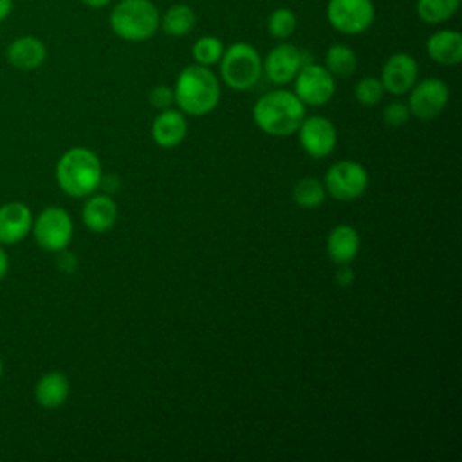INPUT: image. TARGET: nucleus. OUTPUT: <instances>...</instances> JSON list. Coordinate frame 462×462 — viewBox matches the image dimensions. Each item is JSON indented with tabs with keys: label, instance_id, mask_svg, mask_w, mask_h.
I'll list each match as a JSON object with an SVG mask.
<instances>
[{
	"label": "nucleus",
	"instance_id": "obj_6",
	"mask_svg": "<svg viewBox=\"0 0 462 462\" xmlns=\"http://www.w3.org/2000/svg\"><path fill=\"white\" fill-rule=\"evenodd\" d=\"M31 233L40 249L58 253L69 247L74 235V222L67 209L47 206L32 218Z\"/></svg>",
	"mask_w": 462,
	"mask_h": 462
},
{
	"label": "nucleus",
	"instance_id": "obj_5",
	"mask_svg": "<svg viewBox=\"0 0 462 462\" xmlns=\"http://www.w3.org/2000/svg\"><path fill=\"white\" fill-rule=\"evenodd\" d=\"M222 81L233 90H249L262 78V56L247 42H235L224 49L220 58Z\"/></svg>",
	"mask_w": 462,
	"mask_h": 462
},
{
	"label": "nucleus",
	"instance_id": "obj_11",
	"mask_svg": "<svg viewBox=\"0 0 462 462\" xmlns=\"http://www.w3.org/2000/svg\"><path fill=\"white\" fill-rule=\"evenodd\" d=\"M298 139L307 155L314 159H323L330 155L337 143V132L330 119L323 116L303 117L298 126Z\"/></svg>",
	"mask_w": 462,
	"mask_h": 462
},
{
	"label": "nucleus",
	"instance_id": "obj_27",
	"mask_svg": "<svg viewBox=\"0 0 462 462\" xmlns=\"http://www.w3.org/2000/svg\"><path fill=\"white\" fill-rule=\"evenodd\" d=\"M354 96L356 99L365 105V106H374L377 105L383 96H384V87L381 83L379 78H374V76H366L363 79H359L354 87Z\"/></svg>",
	"mask_w": 462,
	"mask_h": 462
},
{
	"label": "nucleus",
	"instance_id": "obj_20",
	"mask_svg": "<svg viewBox=\"0 0 462 462\" xmlns=\"http://www.w3.org/2000/svg\"><path fill=\"white\" fill-rule=\"evenodd\" d=\"M361 247V238L356 227L348 224H339L336 226L328 236H327V254L328 258L341 265V263H350Z\"/></svg>",
	"mask_w": 462,
	"mask_h": 462
},
{
	"label": "nucleus",
	"instance_id": "obj_30",
	"mask_svg": "<svg viewBox=\"0 0 462 462\" xmlns=\"http://www.w3.org/2000/svg\"><path fill=\"white\" fill-rule=\"evenodd\" d=\"M58 258H56V267L65 273V274H72L76 269H78V256L67 249L63 251H58L56 253Z\"/></svg>",
	"mask_w": 462,
	"mask_h": 462
},
{
	"label": "nucleus",
	"instance_id": "obj_15",
	"mask_svg": "<svg viewBox=\"0 0 462 462\" xmlns=\"http://www.w3.org/2000/svg\"><path fill=\"white\" fill-rule=\"evenodd\" d=\"M117 204L108 193L88 195L81 208V220L92 233H105L117 222Z\"/></svg>",
	"mask_w": 462,
	"mask_h": 462
},
{
	"label": "nucleus",
	"instance_id": "obj_32",
	"mask_svg": "<svg viewBox=\"0 0 462 462\" xmlns=\"http://www.w3.org/2000/svg\"><path fill=\"white\" fill-rule=\"evenodd\" d=\"M99 186L105 188L106 191H117L119 189V179L114 177V175H103Z\"/></svg>",
	"mask_w": 462,
	"mask_h": 462
},
{
	"label": "nucleus",
	"instance_id": "obj_9",
	"mask_svg": "<svg viewBox=\"0 0 462 462\" xmlns=\"http://www.w3.org/2000/svg\"><path fill=\"white\" fill-rule=\"evenodd\" d=\"M294 94L303 105L321 106L327 105L336 92V78L318 63H303L294 76Z\"/></svg>",
	"mask_w": 462,
	"mask_h": 462
},
{
	"label": "nucleus",
	"instance_id": "obj_16",
	"mask_svg": "<svg viewBox=\"0 0 462 462\" xmlns=\"http://www.w3.org/2000/svg\"><path fill=\"white\" fill-rule=\"evenodd\" d=\"M5 58L9 65L18 70H34L45 61L47 47L40 38L32 34L18 36L7 45Z\"/></svg>",
	"mask_w": 462,
	"mask_h": 462
},
{
	"label": "nucleus",
	"instance_id": "obj_13",
	"mask_svg": "<svg viewBox=\"0 0 462 462\" xmlns=\"http://www.w3.org/2000/svg\"><path fill=\"white\" fill-rule=\"evenodd\" d=\"M419 78V65L417 60L408 52H395L392 54L381 70V83L384 92L393 96L408 94L410 88L417 83Z\"/></svg>",
	"mask_w": 462,
	"mask_h": 462
},
{
	"label": "nucleus",
	"instance_id": "obj_29",
	"mask_svg": "<svg viewBox=\"0 0 462 462\" xmlns=\"http://www.w3.org/2000/svg\"><path fill=\"white\" fill-rule=\"evenodd\" d=\"M148 101L153 108L157 110H166L171 108L173 101V88L168 85H157L148 92Z\"/></svg>",
	"mask_w": 462,
	"mask_h": 462
},
{
	"label": "nucleus",
	"instance_id": "obj_8",
	"mask_svg": "<svg viewBox=\"0 0 462 462\" xmlns=\"http://www.w3.org/2000/svg\"><path fill=\"white\" fill-rule=\"evenodd\" d=\"M323 186L332 199L348 202L366 191L368 171L356 161H337L327 170Z\"/></svg>",
	"mask_w": 462,
	"mask_h": 462
},
{
	"label": "nucleus",
	"instance_id": "obj_26",
	"mask_svg": "<svg viewBox=\"0 0 462 462\" xmlns=\"http://www.w3.org/2000/svg\"><path fill=\"white\" fill-rule=\"evenodd\" d=\"M296 14L289 7H278L267 18V32L276 40H287L296 31Z\"/></svg>",
	"mask_w": 462,
	"mask_h": 462
},
{
	"label": "nucleus",
	"instance_id": "obj_14",
	"mask_svg": "<svg viewBox=\"0 0 462 462\" xmlns=\"http://www.w3.org/2000/svg\"><path fill=\"white\" fill-rule=\"evenodd\" d=\"M32 211L22 200H9L0 206V244L14 245L22 242L32 227Z\"/></svg>",
	"mask_w": 462,
	"mask_h": 462
},
{
	"label": "nucleus",
	"instance_id": "obj_36",
	"mask_svg": "<svg viewBox=\"0 0 462 462\" xmlns=\"http://www.w3.org/2000/svg\"><path fill=\"white\" fill-rule=\"evenodd\" d=\"M2 375H4V361L0 357V381H2Z\"/></svg>",
	"mask_w": 462,
	"mask_h": 462
},
{
	"label": "nucleus",
	"instance_id": "obj_21",
	"mask_svg": "<svg viewBox=\"0 0 462 462\" xmlns=\"http://www.w3.org/2000/svg\"><path fill=\"white\" fill-rule=\"evenodd\" d=\"M197 23V14L193 7L188 4H173L166 9V13L161 16L159 27L164 34L171 38H182L193 31Z\"/></svg>",
	"mask_w": 462,
	"mask_h": 462
},
{
	"label": "nucleus",
	"instance_id": "obj_34",
	"mask_svg": "<svg viewBox=\"0 0 462 462\" xmlns=\"http://www.w3.org/2000/svg\"><path fill=\"white\" fill-rule=\"evenodd\" d=\"M13 9V0H0V22L9 16Z\"/></svg>",
	"mask_w": 462,
	"mask_h": 462
},
{
	"label": "nucleus",
	"instance_id": "obj_24",
	"mask_svg": "<svg viewBox=\"0 0 462 462\" xmlns=\"http://www.w3.org/2000/svg\"><path fill=\"white\" fill-rule=\"evenodd\" d=\"M325 195H327L325 186L318 179H312V177L300 179L292 188L294 202L305 209H312V208H318L319 204H323Z\"/></svg>",
	"mask_w": 462,
	"mask_h": 462
},
{
	"label": "nucleus",
	"instance_id": "obj_4",
	"mask_svg": "<svg viewBox=\"0 0 462 462\" xmlns=\"http://www.w3.org/2000/svg\"><path fill=\"white\" fill-rule=\"evenodd\" d=\"M112 32L125 42L150 40L161 23V14L152 0H119L108 16Z\"/></svg>",
	"mask_w": 462,
	"mask_h": 462
},
{
	"label": "nucleus",
	"instance_id": "obj_31",
	"mask_svg": "<svg viewBox=\"0 0 462 462\" xmlns=\"http://www.w3.org/2000/svg\"><path fill=\"white\" fill-rule=\"evenodd\" d=\"M334 280L339 287H350L354 282V271L348 263H341L334 274Z\"/></svg>",
	"mask_w": 462,
	"mask_h": 462
},
{
	"label": "nucleus",
	"instance_id": "obj_2",
	"mask_svg": "<svg viewBox=\"0 0 462 462\" xmlns=\"http://www.w3.org/2000/svg\"><path fill=\"white\" fill-rule=\"evenodd\" d=\"M305 117V105L300 97L285 88L269 90L258 97L253 106L254 125L274 137L296 134Z\"/></svg>",
	"mask_w": 462,
	"mask_h": 462
},
{
	"label": "nucleus",
	"instance_id": "obj_35",
	"mask_svg": "<svg viewBox=\"0 0 462 462\" xmlns=\"http://www.w3.org/2000/svg\"><path fill=\"white\" fill-rule=\"evenodd\" d=\"M81 2L92 9H101V7H106L112 0H81Z\"/></svg>",
	"mask_w": 462,
	"mask_h": 462
},
{
	"label": "nucleus",
	"instance_id": "obj_3",
	"mask_svg": "<svg viewBox=\"0 0 462 462\" xmlns=\"http://www.w3.org/2000/svg\"><path fill=\"white\" fill-rule=\"evenodd\" d=\"M54 173L56 182L65 195L85 199L99 188L103 166L92 150L85 146H72L61 153Z\"/></svg>",
	"mask_w": 462,
	"mask_h": 462
},
{
	"label": "nucleus",
	"instance_id": "obj_33",
	"mask_svg": "<svg viewBox=\"0 0 462 462\" xmlns=\"http://www.w3.org/2000/svg\"><path fill=\"white\" fill-rule=\"evenodd\" d=\"M7 271H9V254L5 251V245L0 244V280L5 278Z\"/></svg>",
	"mask_w": 462,
	"mask_h": 462
},
{
	"label": "nucleus",
	"instance_id": "obj_10",
	"mask_svg": "<svg viewBox=\"0 0 462 462\" xmlns=\"http://www.w3.org/2000/svg\"><path fill=\"white\" fill-rule=\"evenodd\" d=\"M449 101V88L439 78H424L410 88L408 108L417 119L430 121L440 116Z\"/></svg>",
	"mask_w": 462,
	"mask_h": 462
},
{
	"label": "nucleus",
	"instance_id": "obj_7",
	"mask_svg": "<svg viewBox=\"0 0 462 462\" xmlns=\"http://www.w3.org/2000/svg\"><path fill=\"white\" fill-rule=\"evenodd\" d=\"M327 20L337 32L356 36L374 23L375 5L372 0H328Z\"/></svg>",
	"mask_w": 462,
	"mask_h": 462
},
{
	"label": "nucleus",
	"instance_id": "obj_25",
	"mask_svg": "<svg viewBox=\"0 0 462 462\" xmlns=\"http://www.w3.org/2000/svg\"><path fill=\"white\" fill-rule=\"evenodd\" d=\"M222 52H224V43L217 36H211V34L197 38L191 47V56H193L195 63L206 65V67L217 65L222 58Z\"/></svg>",
	"mask_w": 462,
	"mask_h": 462
},
{
	"label": "nucleus",
	"instance_id": "obj_19",
	"mask_svg": "<svg viewBox=\"0 0 462 462\" xmlns=\"http://www.w3.org/2000/svg\"><path fill=\"white\" fill-rule=\"evenodd\" d=\"M70 393V381L60 370H51L40 375L34 384V399L45 410H56L65 404Z\"/></svg>",
	"mask_w": 462,
	"mask_h": 462
},
{
	"label": "nucleus",
	"instance_id": "obj_23",
	"mask_svg": "<svg viewBox=\"0 0 462 462\" xmlns=\"http://www.w3.org/2000/svg\"><path fill=\"white\" fill-rule=\"evenodd\" d=\"M460 0H417V16L430 25L448 22L458 11Z\"/></svg>",
	"mask_w": 462,
	"mask_h": 462
},
{
	"label": "nucleus",
	"instance_id": "obj_18",
	"mask_svg": "<svg viewBox=\"0 0 462 462\" xmlns=\"http://www.w3.org/2000/svg\"><path fill=\"white\" fill-rule=\"evenodd\" d=\"M426 54L439 65H458L462 61V34L455 29L435 31L426 40Z\"/></svg>",
	"mask_w": 462,
	"mask_h": 462
},
{
	"label": "nucleus",
	"instance_id": "obj_1",
	"mask_svg": "<svg viewBox=\"0 0 462 462\" xmlns=\"http://www.w3.org/2000/svg\"><path fill=\"white\" fill-rule=\"evenodd\" d=\"M173 101L186 116H206L220 101V81L206 65L184 67L173 85Z\"/></svg>",
	"mask_w": 462,
	"mask_h": 462
},
{
	"label": "nucleus",
	"instance_id": "obj_17",
	"mask_svg": "<svg viewBox=\"0 0 462 462\" xmlns=\"http://www.w3.org/2000/svg\"><path fill=\"white\" fill-rule=\"evenodd\" d=\"M188 135L186 114L180 110L166 108L152 123V137L161 148H175Z\"/></svg>",
	"mask_w": 462,
	"mask_h": 462
},
{
	"label": "nucleus",
	"instance_id": "obj_28",
	"mask_svg": "<svg viewBox=\"0 0 462 462\" xmlns=\"http://www.w3.org/2000/svg\"><path fill=\"white\" fill-rule=\"evenodd\" d=\"M410 108L406 103L401 101H392L384 106L383 110V119L388 126H401L410 119Z\"/></svg>",
	"mask_w": 462,
	"mask_h": 462
},
{
	"label": "nucleus",
	"instance_id": "obj_22",
	"mask_svg": "<svg viewBox=\"0 0 462 462\" xmlns=\"http://www.w3.org/2000/svg\"><path fill=\"white\" fill-rule=\"evenodd\" d=\"M325 69L334 78H350L357 69V56L348 45L332 43L325 52Z\"/></svg>",
	"mask_w": 462,
	"mask_h": 462
},
{
	"label": "nucleus",
	"instance_id": "obj_12",
	"mask_svg": "<svg viewBox=\"0 0 462 462\" xmlns=\"http://www.w3.org/2000/svg\"><path fill=\"white\" fill-rule=\"evenodd\" d=\"M303 63H309L305 60V52L292 43L282 42L274 45L262 60V72L271 83L287 85L294 79Z\"/></svg>",
	"mask_w": 462,
	"mask_h": 462
}]
</instances>
